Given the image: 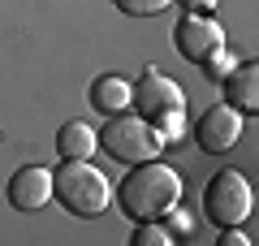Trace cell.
Segmentation results:
<instances>
[{
  "mask_svg": "<svg viewBox=\"0 0 259 246\" xmlns=\"http://www.w3.org/2000/svg\"><path fill=\"white\" fill-rule=\"evenodd\" d=\"M173 203H182V173L160 160L134 164V173H125L117 186V208L130 220H160Z\"/></svg>",
  "mask_w": 259,
  "mask_h": 246,
  "instance_id": "6da1fadb",
  "label": "cell"
},
{
  "mask_svg": "<svg viewBox=\"0 0 259 246\" xmlns=\"http://www.w3.org/2000/svg\"><path fill=\"white\" fill-rule=\"evenodd\" d=\"M130 104L139 108V117L147 126L160 130V138H177L186 121V95L168 73L160 69H143L139 87H130Z\"/></svg>",
  "mask_w": 259,
  "mask_h": 246,
  "instance_id": "7a4b0ae2",
  "label": "cell"
},
{
  "mask_svg": "<svg viewBox=\"0 0 259 246\" xmlns=\"http://www.w3.org/2000/svg\"><path fill=\"white\" fill-rule=\"evenodd\" d=\"M52 199H61L65 212L91 220V216H100V212L112 203V186H108V177H104L95 164L65 160L61 169L52 173Z\"/></svg>",
  "mask_w": 259,
  "mask_h": 246,
  "instance_id": "3957f363",
  "label": "cell"
},
{
  "mask_svg": "<svg viewBox=\"0 0 259 246\" xmlns=\"http://www.w3.org/2000/svg\"><path fill=\"white\" fill-rule=\"evenodd\" d=\"M95 138H100V147L121 164L160 160V151H164V138H160L156 126H147L143 117H121V112H112L108 126H104V134H95Z\"/></svg>",
  "mask_w": 259,
  "mask_h": 246,
  "instance_id": "277c9868",
  "label": "cell"
},
{
  "mask_svg": "<svg viewBox=\"0 0 259 246\" xmlns=\"http://www.w3.org/2000/svg\"><path fill=\"white\" fill-rule=\"evenodd\" d=\"M203 212H207V220L221 225V229L246 225L250 212H255V190H250V182L238 173V169H225V173H216L212 182H207Z\"/></svg>",
  "mask_w": 259,
  "mask_h": 246,
  "instance_id": "5b68a950",
  "label": "cell"
},
{
  "mask_svg": "<svg viewBox=\"0 0 259 246\" xmlns=\"http://www.w3.org/2000/svg\"><path fill=\"white\" fill-rule=\"evenodd\" d=\"M173 44H177V52H182L186 61L207 65V61H216V56L225 52V30H221V22H212L207 13H186V18L177 22V30H173Z\"/></svg>",
  "mask_w": 259,
  "mask_h": 246,
  "instance_id": "8992f818",
  "label": "cell"
},
{
  "mask_svg": "<svg viewBox=\"0 0 259 246\" xmlns=\"http://www.w3.org/2000/svg\"><path fill=\"white\" fill-rule=\"evenodd\" d=\"M238 134H242V112L229 108V104H212V108L199 117V126H194V143L207 155L229 151V147L238 143Z\"/></svg>",
  "mask_w": 259,
  "mask_h": 246,
  "instance_id": "52a82bcc",
  "label": "cell"
},
{
  "mask_svg": "<svg viewBox=\"0 0 259 246\" xmlns=\"http://www.w3.org/2000/svg\"><path fill=\"white\" fill-rule=\"evenodd\" d=\"M5 194H9V208L39 212L48 199H52V173H48L44 164H26V169H18V173L9 177Z\"/></svg>",
  "mask_w": 259,
  "mask_h": 246,
  "instance_id": "ba28073f",
  "label": "cell"
},
{
  "mask_svg": "<svg viewBox=\"0 0 259 246\" xmlns=\"http://www.w3.org/2000/svg\"><path fill=\"white\" fill-rule=\"evenodd\" d=\"M225 95H229V108L238 112H255L259 108V65H238V69L225 73Z\"/></svg>",
  "mask_w": 259,
  "mask_h": 246,
  "instance_id": "9c48e42d",
  "label": "cell"
},
{
  "mask_svg": "<svg viewBox=\"0 0 259 246\" xmlns=\"http://www.w3.org/2000/svg\"><path fill=\"white\" fill-rule=\"evenodd\" d=\"M95 147H100V138H95V130L87 121H65L56 130V151H61V160H87Z\"/></svg>",
  "mask_w": 259,
  "mask_h": 246,
  "instance_id": "30bf717a",
  "label": "cell"
},
{
  "mask_svg": "<svg viewBox=\"0 0 259 246\" xmlns=\"http://www.w3.org/2000/svg\"><path fill=\"white\" fill-rule=\"evenodd\" d=\"M91 104L100 112H121L130 104V82L125 78H117V73H104V78H95V87H91Z\"/></svg>",
  "mask_w": 259,
  "mask_h": 246,
  "instance_id": "8fae6325",
  "label": "cell"
},
{
  "mask_svg": "<svg viewBox=\"0 0 259 246\" xmlns=\"http://www.w3.org/2000/svg\"><path fill=\"white\" fill-rule=\"evenodd\" d=\"M173 229H160L156 220H139V229H134V246H168L173 242Z\"/></svg>",
  "mask_w": 259,
  "mask_h": 246,
  "instance_id": "7c38bea8",
  "label": "cell"
},
{
  "mask_svg": "<svg viewBox=\"0 0 259 246\" xmlns=\"http://www.w3.org/2000/svg\"><path fill=\"white\" fill-rule=\"evenodd\" d=\"M121 13H130V18H156V13H164L173 0H112Z\"/></svg>",
  "mask_w": 259,
  "mask_h": 246,
  "instance_id": "4fadbf2b",
  "label": "cell"
},
{
  "mask_svg": "<svg viewBox=\"0 0 259 246\" xmlns=\"http://www.w3.org/2000/svg\"><path fill=\"white\" fill-rule=\"evenodd\" d=\"M164 216H168V229H173V233H190V216H186V208H177V203H173Z\"/></svg>",
  "mask_w": 259,
  "mask_h": 246,
  "instance_id": "5bb4252c",
  "label": "cell"
},
{
  "mask_svg": "<svg viewBox=\"0 0 259 246\" xmlns=\"http://www.w3.org/2000/svg\"><path fill=\"white\" fill-rule=\"evenodd\" d=\"M186 5V13H207V9H216L221 0H182Z\"/></svg>",
  "mask_w": 259,
  "mask_h": 246,
  "instance_id": "9a60e30c",
  "label": "cell"
},
{
  "mask_svg": "<svg viewBox=\"0 0 259 246\" xmlns=\"http://www.w3.org/2000/svg\"><path fill=\"white\" fill-rule=\"evenodd\" d=\"M242 242H246V233H242V229H238V225H233V229H229V233H225V246H242Z\"/></svg>",
  "mask_w": 259,
  "mask_h": 246,
  "instance_id": "2e32d148",
  "label": "cell"
}]
</instances>
